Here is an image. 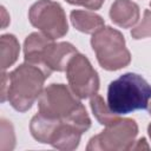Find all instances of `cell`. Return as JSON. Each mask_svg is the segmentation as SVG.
<instances>
[{"label":"cell","instance_id":"1","mask_svg":"<svg viewBox=\"0 0 151 151\" xmlns=\"http://www.w3.org/2000/svg\"><path fill=\"white\" fill-rule=\"evenodd\" d=\"M38 113L58 120H66L83 132L91 126V119L78 97L64 84H51L38 99Z\"/></svg>","mask_w":151,"mask_h":151},{"label":"cell","instance_id":"2","mask_svg":"<svg viewBox=\"0 0 151 151\" xmlns=\"http://www.w3.org/2000/svg\"><path fill=\"white\" fill-rule=\"evenodd\" d=\"M151 99V85L137 73H125L110 83L107 105L120 116L136 110H146Z\"/></svg>","mask_w":151,"mask_h":151},{"label":"cell","instance_id":"3","mask_svg":"<svg viewBox=\"0 0 151 151\" xmlns=\"http://www.w3.org/2000/svg\"><path fill=\"white\" fill-rule=\"evenodd\" d=\"M48 78L46 73L35 65L24 63L8 74L7 100L19 112L32 107L44 91V83Z\"/></svg>","mask_w":151,"mask_h":151},{"label":"cell","instance_id":"4","mask_svg":"<svg viewBox=\"0 0 151 151\" xmlns=\"http://www.w3.org/2000/svg\"><path fill=\"white\" fill-rule=\"evenodd\" d=\"M91 45L98 63L107 71L120 70L131 61V54L126 48L123 34L112 27H103L93 33Z\"/></svg>","mask_w":151,"mask_h":151},{"label":"cell","instance_id":"5","mask_svg":"<svg viewBox=\"0 0 151 151\" xmlns=\"http://www.w3.org/2000/svg\"><path fill=\"white\" fill-rule=\"evenodd\" d=\"M138 133V126L133 119L124 118L116 119L111 124L106 125L99 134L92 137L86 146L90 150H104V151H117V150H131L134 139Z\"/></svg>","mask_w":151,"mask_h":151},{"label":"cell","instance_id":"6","mask_svg":"<svg viewBox=\"0 0 151 151\" xmlns=\"http://www.w3.org/2000/svg\"><path fill=\"white\" fill-rule=\"evenodd\" d=\"M29 22L46 37L55 40L64 37L67 31V20L63 7L52 0H39L28 12Z\"/></svg>","mask_w":151,"mask_h":151},{"label":"cell","instance_id":"7","mask_svg":"<svg viewBox=\"0 0 151 151\" xmlns=\"http://www.w3.org/2000/svg\"><path fill=\"white\" fill-rule=\"evenodd\" d=\"M65 72L70 88L78 98H88L97 94L99 77L85 55L80 53L73 55Z\"/></svg>","mask_w":151,"mask_h":151},{"label":"cell","instance_id":"8","mask_svg":"<svg viewBox=\"0 0 151 151\" xmlns=\"http://www.w3.org/2000/svg\"><path fill=\"white\" fill-rule=\"evenodd\" d=\"M83 133L76 125L66 120H59L50 139V144L58 150H74L78 147Z\"/></svg>","mask_w":151,"mask_h":151},{"label":"cell","instance_id":"9","mask_svg":"<svg viewBox=\"0 0 151 151\" xmlns=\"http://www.w3.org/2000/svg\"><path fill=\"white\" fill-rule=\"evenodd\" d=\"M110 18L123 28L132 27L139 19V7L131 0H116L110 8Z\"/></svg>","mask_w":151,"mask_h":151},{"label":"cell","instance_id":"10","mask_svg":"<svg viewBox=\"0 0 151 151\" xmlns=\"http://www.w3.org/2000/svg\"><path fill=\"white\" fill-rule=\"evenodd\" d=\"M70 18H71L72 25L78 31L87 34H93L98 32L105 25L104 19L100 15L90 11H80V9L72 11Z\"/></svg>","mask_w":151,"mask_h":151},{"label":"cell","instance_id":"11","mask_svg":"<svg viewBox=\"0 0 151 151\" xmlns=\"http://www.w3.org/2000/svg\"><path fill=\"white\" fill-rule=\"evenodd\" d=\"M0 51H1V68L5 71L12 66L19 55L20 46L17 38L13 34H4L0 39Z\"/></svg>","mask_w":151,"mask_h":151},{"label":"cell","instance_id":"12","mask_svg":"<svg viewBox=\"0 0 151 151\" xmlns=\"http://www.w3.org/2000/svg\"><path fill=\"white\" fill-rule=\"evenodd\" d=\"M90 105H91V109H92V112L94 114V117L97 118V120L101 124V125H109L111 124L112 122H114L116 119L119 118L118 114L113 113L109 105L104 101V99L98 96V94H94L92 96L91 98V101H90Z\"/></svg>","mask_w":151,"mask_h":151},{"label":"cell","instance_id":"13","mask_svg":"<svg viewBox=\"0 0 151 151\" xmlns=\"http://www.w3.org/2000/svg\"><path fill=\"white\" fill-rule=\"evenodd\" d=\"M0 150H12L15 145V136L11 122L1 119V134H0Z\"/></svg>","mask_w":151,"mask_h":151},{"label":"cell","instance_id":"14","mask_svg":"<svg viewBox=\"0 0 151 151\" xmlns=\"http://www.w3.org/2000/svg\"><path fill=\"white\" fill-rule=\"evenodd\" d=\"M131 35L133 39H143L146 37H151V11L146 9L144 12V17L142 21L131 31Z\"/></svg>","mask_w":151,"mask_h":151},{"label":"cell","instance_id":"15","mask_svg":"<svg viewBox=\"0 0 151 151\" xmlns=\"http://www.w3.org/2000/svg\"><path fill=\"white\" fill-rule=\"evenodd\" d=\"M68 4L84 6L88 9H99L105 0H66Z\"/></svg>","mask_w":151,"mask_h":151},{"label":"cell","instance_id":"16","mask_svg":"<svg viewBox=\"0 0 151 151\" xmlns=\"http://www.w3.org/2000/svg\"><path fill=\"white\" fill-rule=\"evenodd\" d=\"M7 90H8V74L2 72V79H1V101H5L7 99Z\"/></svg>","mask_w":151,"mask_h":151},{"label":"cell","instance_id":"17","mask_svg":"<svg viewBox=\"0 0 151 151\" xmlns=\"http://www.w3.org/2000/svg\"><path fill=\"white\" fill-rule=\"evenodd\" d=\"M140 149L142 150H149L150 149V146L147 145L145 138H140L139 140H137L136 144H133V146H132L131 150H140Z\"/></svg>","mask_w":151,"mask_h":151},{"label":"cell","instance_id":"18","mask_svg":"<svg viewBox=\"0 0 151 151\" xmlns=\"http://www.w3.org/2000/svg\"><path fill=\"white\" fill-rule=\"evenodd\" d=\"M1 15H2V19H1V25H2V28H5L7 26V24L9 22V15H7V12H6V8L2 7L1 8Z\"/></svg>","mask_w":151,"mask_h":151},{"label":"cell","instance_id":"19","mask_svg":"<svg viewBox=\"0 0 151 151\" xmlns=\"http://www.w3.org/2000/svg\"><path fill=\"white\" fill-rule=\"evenodd\" d=\"M149 112H150V114H151V103L149 104ZM147 132H149V136H150V138H151V123H150V125H149V127H147Z\"/></svg>","mask_w":151,"mask_h":151},{"label":"cell","instance_id":"20","mask_svg":"<svg viewBox=\"0 0 151 151\" xmlns=\"http://www.w3.org/2000/svg\"><path fill=\"white\" fill-rule=\"evenodd\" d=\"M150 6H151V2H150Z\"/></svg>","mask_w":151,"mask_h":151}]
</instances>
